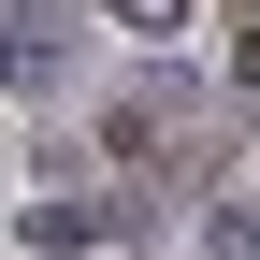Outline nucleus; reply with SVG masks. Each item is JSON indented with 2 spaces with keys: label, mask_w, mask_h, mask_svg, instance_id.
I'll list each match as a JSON object with an SVG mask.
<instances>
[{
  "label": "nucleus",
  "mask_w": 260,
  "mask_h": 260,
  "mask_svg": "<svg viewBox=\"0 0 260 260\" xmlns=\"http://www.w3.org/2000/svg\"><path fill=\"white\" fill-rule=\"evenodd\" d=\"M58 58H73V15H44V0H15V15H0V87H44Z\"/></svg>",
  "instance_id": "1"
},
{
  "label": "nucleus",
  "mask_w": 260,
  "mask_h": 260,
  "mask_svg": "<svg viewBox=\"0 0 260 260\" xmlns=\"http://www.w3.org/2000/svg\"><path fill=\"white\" fill-rule=\"evenodd\" d=\"M116 15H130V29H188V0H116Z\"/></svg>",
  "instance_id": "2"
}]
</instances>
